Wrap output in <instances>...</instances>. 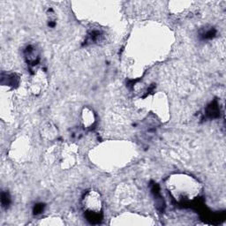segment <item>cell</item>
I'll return each mask as SVG.
<instances>
[{
	"label": "cell",
	"instance_id": "277c9868",
	"mask_svg": "<svg viewBox=\"0 0 226 226\" xmlns=\"http://www.w3.org/2000/svg\"><path fill=\"white\" fill-rule=\"evenodd\" d=\"M218 111H219V110L217 109V107L216 106H209V109H207V114L212 117L217 116Z\"/></svg>",
	"mask_w": 226,
	"mask_h": 226
},
{
	"label": "cell",
	"instance_id": "3957f363",
	"mask_svg": "<svg viewBox=\"0 0 226 226\" xmlns=\"http://www.w3.org/2000/svg\"><path fill=\"white\" fill-rule=\"evenodd\" d=\"M1 201H2V206L3 207H7L9 205V202H10V198H9V195L7 193H2L1 195Z\"/></svg>",
	"mask_w": 226,
	"mask_h": 226
},
{
	"label": "cell",
	"instance_id": "7a4b0ae2",
	"mask_svg": "<svg viewBox=\"0 0 226 226\" xmlns=\"http://www.w3.org/2000/svg\"><path fill=\"white\" fill-rule=\"evenodd\" d=\"M25 58L27 62L31 66L36 65V63L39 60V54L37 52V50L34 46L30 45L25 50Z\"/></svg>",
	"mask_w": 226,
	"mask_h": 226
},
{
	"label": "cell",
	"instance_id": "5b68a950",
	"mask_svg": "<svg viewBox=\"0 0 226 226\" xmlns=\"http://www.w3.org/2000/svg\"><path fill=\"white\" fill-rule=\"evenodd\" d=\"M42 211V204L35 206V207H34V214H39Z\"/></svg>",
	"mask_w": 226,
	"mask_h": 226
},
{
	"label": "cell",
	"instance_id": "6da1fadb",
	"mask_svg": "<svg viewBox=\"0 0 226 226\" xmlns=\"http://www.w3.org/2000/svg\"><path fill=\"white\" fill-rule=\"evenodd\" d=\"M84 207L87 211V213L89 220L94 222V217H96L99 220L98 213H100L99 211H101L102 205L98 194L95 192H90L87 194L86 197H84Z\"/></svg>",
	"mask_w": 226,
	"mask_h": 226
}]
</instances>
